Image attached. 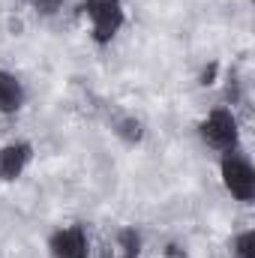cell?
<instances>
[{
    "label": "cell",
    "mask_w": 255,
    "mask_h": 258,
    "mask_svg": "<svg viewBox=\"0 0 255 258\" xmlns=\"http://www.w3.org/2000/svg\"><path fill=\"white\" fill-rule=\"evenodd\" d=\"M234 255L237 258H255V234L252 231H243L234 243Z\"/></svg>",
    "instance_id": "obj_8"
},
{
    "label": "cell",
    "mask_w": 255,
    "mask_h": 258,
    "mask_svg": "<svg viewBox=\"0 0 255 258\" xmlns=\"http://www.w3.org/2000/svg\"><path fill=\"white\" fill-rule=\"evenodd\" d=\"M201 135H204V141H207L210 147L231 153L234 144H237V120H234V114L225 111V108L210 111L207 120L201 123Z\"/></svg>",
    "instance_id": "obj_2"
},
{
    "label": "cell",
    "mask_w": 255,
    "mask_h": 258,
    "mask_svg": "<svg viewBox=\"0 0 255 258\" xmlns=\"http://www.w3.org/2000/svg\"><path fill=\"white\" fill-rule=\"evenodd\" d=\"M60 3H63V0H33V6H36L39 12H45V15L57 12V9H60Z\"/></svg>",
    "instance_id": "obj_9"
},
{
    "label": "cell",
    "mask_w": 255,
    "mask_h": 258,
    "mask_svg": "<svg viewBox=\"0 0 255 258\" xmlns=\"http://www.w3.org/2000/svg\"><path fill=\"white\" fill-rule=\"evenodd\" d=\"M117 249H120V258H138V252H141V237L132 228H123L117 234Z\"/></svg>",
    "instance_id": "obj_7"
},
{
    "label": "cell",
    "mask_w": 255,
    "mask_h": 258,
    "mask_svg": "<svg viewBox=\"0 0 255 258\" xmlns=\"http://www.w3.org/2000/svg\"><path fill=\"white\" fill-rule=\"evenodd\" d=\"M222 183L237 201H252L255 198V171L246 159H237L228 153L222 159Z\"/></svg>",
    "instance_id": "obj_3"
},
{
    "label": "cell",
    "mask_w": 255,
    "mask_h": 258,
    "mask_svg": "<svg viewBox=\"0 0 255 258\" xmlns=\"http://www.w3.org/2000/svg\"><path fill=\"white\" fill-rule=\"evenodd\" d=\"M21 102H24L21 81H18L15 75H9V72L0 69V111H3V114H12V111L21 108Z\"/></svg>",
    "instance_id": "obj_6"
},
{
    "label": "cell",
    "mask_w": 255,
    "mask_h": 258,
    "mask_svg": "<svg viewBox=\"0 0 255 258\" xmlns=\"http://www.w3.org/2000/svg\"><path fill=\"white\" fill-rule=\"evenodd\" d=\"M30 156H33L30 144H21V141L0 147V180H15V177H21V171L27 168Z\"/></svg>",
    "instance_id": "obj_5"
},
{
    "label": "cell",
    "mask_w": 255,
    "mask_h": 258,
    "mask_svg": "<svg viewBox=\"0 0 255 258\" xmlns=\"http://www.w3.org/2000/svg\"><path fill=\"white\" fill-rule=\"evenodd\" d=\"M48 249H51V255H54V258H87V255H90L87 234H84L78 225L60 228V231L51 237Z\"/></svg>",
    "instance_id": "obj_4"
},
{
    "label": "cell",
    "mask_w": 255,
    "mask_h": 258,
    "mask_svg": "<svg viewBox=\"0 0 255 258\" xmlns=\"http://www.w3.org/2000/svg\"><path fill=\"white\" fill-rule=\"evenodd\" d=\"M81 9H84V15L93 24V39L99 45L111 42L114 33L123 24V3L120 0H84Z\"/></svg>",
    "instance_id": "obj_1"
}]
</instances>
